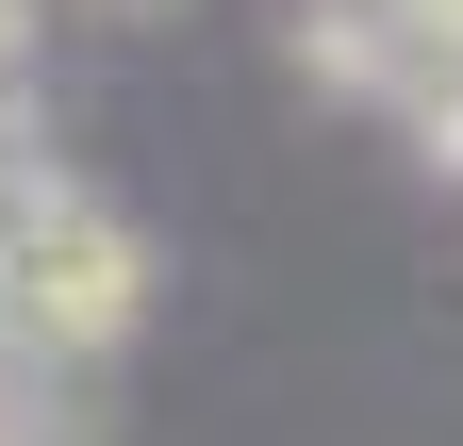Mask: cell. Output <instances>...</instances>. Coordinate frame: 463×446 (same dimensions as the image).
I'll list each match as a JSON object with an SVG mask.
<instances>
[{
    "mask_svg": "<svg viewBox=\"0 0 463 446\" xmlns=\"http://www.w3.org/2000/svg\"><path fill=\"white\" fill-rule=\"evenodd\" d=\"M33 116V0H0V133Z\"/></svg>",
    "mask_w": 463,
    "mask_h": 446,
    "instance_id": "2",
    "label": "cell"
},
{
    "mask_svg": "<svg viewBox=\"0 0 463 446\" xmlns=\"http://www.w3.org/2000/svg\"><path fill=\"white\" fill-rule=\"evenodd\" d=\"M447 33H463V17H447Z\"/></svg>",
    "mask_w": 463,
    "mask_h": 446,
    "instance_id": "5",
    "label": "cell"
},
{
    "mask_svg": "<svg viewBox=\"0 0 463 446\" xmlns=\"http://www.w3.org/2000/svg\"><path fill=\"white\" fill-rule=\"evenodd\" d=\"M133 314H149V232L116 199H83L67 165H33V199L0 215V348L67 380L99 348H133Z\"/></svg>",
    "mask_w": 463,
    "mask_h": 446,
    "instance_id": "1",
    "label": "cell"
},
{
    "mask_svg": "<svg viewBox=\"0 0 463 446\" xmlns=\"http://www.w3.org/2000/svg\"><path fill=\"white\" fill-rule=\"evenodd\" d=\"M33 199V133H0V215H17Z\"/></svg>",
    "mask_w": 463,
    "mask_h": 446,
    "instance_id": "3",
    "label": "cell"
},
{
    "mask_svg": "<svg viewBox=\"0 0 463 446\" xmlns=\"http://www.w3.org/2000/svg\"><path fill=\"white\" fill-rule=\"evenodd\" d=\"M83 17H183V0H83Z\"/></svg>",
    "mask_w": 463,
    "mask_h": 446,
    "instance_id": "4",
    "label": "cell"
}]
</instances>
